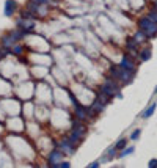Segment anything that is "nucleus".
Listing matches in <instances>:
<instances>
[{
	"instance_id": "nucleus-1",
	"label": "nucleus",
	"mask_w": 157,
	"mask_h": 168,
	"mask_svg": "<svg viewBox=\"0 0 157 168\" xmlns=\"http://www.w3.org/2000/svg\"><path fill=\"white\" fill-rule=\"evenodd\" d=\"M138 27H140V30L148 36V38H151V36H154L157 33V24L151 19L149 16L141 17V19L138 21Z\"/></svg>"
},
{
	"instance_id": "nucleus-2",
	"label": "nucleus",
	"mask_w": 157,
	"mask_h": 168,
	"mask_svg": "<svg viewBox=\"0 0 157 168\" xmlns=\"http://www.w3.org/2000/svg\"><path fill=\"white\" fill-rule=\"evenodd\" d=\"M47 162L50 163V167L54 168H58L60 167V162H61V149L60 151H52L47 157Z\"/></svg>"
},
{
	"instance_id": "nucleus-3",
	"label": "nucleus",
	"mask_w": 157,
	"mask_h": 168,
	"mask_svg": "<svg viewBox=\"0 0 157 168\" xmlns=\"http://www.w3.org/2000/svg\"><path fill=\"white\" fill-rule=\"evenodd\" d=\"M60 149H61V151H66L69 154H72V151L76 149V146L72 145V140L71 138H63L61 143H60Z\"/></svg>"
},
{
	"instance_id": "nucleus-4",
	"label": "nucleus",
	"mask_w": 157,
	"mask_h": 168,
	"mask_svg": "<svg viewBox=\"0 0 157 168\" xmlns=\"http://www.w3.org/2000/svg\"><path fill=\"white\" fill-rule=\"evenodd\" d=\"M119 66H121L123 69H127V71H135V65H133L132 58L129 57V55H124V57H123V60H121V63H119Z\"/></svg>"
},
{
	"instance_id": "nucleus-5",
	"label": "nucleus",
	"mask_w": 157,
	"mask_h": 168,
	"mask_svg": "<svg viewBox=\"0 0 157 168\" xmlns=\"http://www.w3.org/2000/svg\"><path fill=\"white\" fill-rule=\"evenodd\" d=\"M82 137H83V126L72 127V132H71V140L72 142H80Z\"/></svg>"
},
{
	"instance_id": "nucleus-6",
	"label": "nucleus",
	"mask_w": 157,
	"mask_h": 168,
	"mask_svg": "<svg viewBox=\"0 0 157 168\" xmlns=\"http://www.w3.org/2000/svg\"><path fill=\"white\" fill-rule=\"evenodd\" d=\"M16 8H17V3L14 2V0H6L5 2V16L14 14Z\"/></svg>"
},
{
	"instance_id": "nucleus-7",
	"label": "nucleus",
	"mask_w": 157,
	"mask_h": 168,
	"mask_svg": "<svg viewBox=\"0 0 157 168\" xmlns=\"http://www.w3.org/2000/svg\"><path fill=\"white\" fill-rule=\"evenodd\" d=\"M86 115H88V110H86L85 107H82V105H77L76 107V118L77 120H85L86 118Z\"/></svg>"
},
{
	"instance_id": "nucleus-8",
	"label": "nucleus",
	"mask_w": 157,
	"mask_h": 168,
	"mask_svg": "<svg viewBox=\"0 0 157 168\" xmlns=\"http://www.w3.org/2000/svg\"><path fill=\"white\" fill-rule=\"evenodd\" d=\"M126 46L129 51H132V52H138L137 51V47H138V43L133 38H127V43H126Z\"/></svg>"
},
{
	"instance_id": "nucleus-9",
	"label": "nucleus",
	"mask_w": 157,
	"mask_h": 168,
	"mask_svg": "<svg viewBox=\"0 0 157 168\" xmlns=\"http://www.w3.org/2000/svg\"><path fill=\"white\" fill-rule=\"evenodd\" d=\"M146 38H148V36H146L145 33H143L141 30H138L137 33H135V36H133V39H135L138 44H140V43H145V41H146Z\"/></svg>"
},
{
	"instance_id": "nucleus-10",
	"label": "nucleus",
	"mask_w": 157,
	"mask_h": 168,
	"mask_svg": "<svg viewBox=\"0 0 157 168\" xmlns=\"http://www.w3.org/2000/svg\"><path fill=\"white\" fill-rule=\"evenodd\" d=\"M154 110H156V102H152L151 105L148 107L145 112H143V118H149V116L152 115V113H154Z\"/></svg>"
},
{
	"instance_id": "nucleus-11",
	"label": "nucleus",
	"mask_w": 157,
	"mask_h": 168,
	"mask_svg": "<svg viewBox=\"0 0 157 168\" xmlns=\"http://www.w3.org/2000/svg\"><path fill=\"white\" fill-rule=\"evenodd\" d=\"M140 58H141L143 61L149 60V58H151V49H143L141 53H140Z\"/></svg>"
},
{
	"instance_id": "nucleus-12",
	"label": "nucleus",
	"mask_w": 157,
	"mask_h": 168,
	"mask_svg": "<svg viewBox=\"0 0 157 168\" xmlns=\"http://www.w3.org/2000/svg\"><path fill=\"white\" fill-rule=\"evenodd\" d=\"M13 43H14V39L11 38V35H10V36H5V38H3V41H2L3 47H10Z\"/></svg>"
},
{
	"instance_id": "nucleus-13",
	"label": "nucleus",
	"mask_w": 157,
	"mask_h": 168,
	"mask_svg": "<svg viewBox=\"0 0 157 168\" xmlns=\"http://www.w3.org/2000/svg\"><path fill=\"white\" fill-rule=\"evenodd\" d=\"M149 17H151V19L157 24V5H156L154 10H151V11H149Z\"/></svg>"
},
{
	"instance_id": "nucleus-14",
	"label": "nucleus",
	"mask_w": 157,
	"mask_h": 168,
	"mask_svg": "<svg viewBox=\"0 0 157 168\" xmlns=\"http://www.w3.org/2000/svg\"><path fill=\"white\" fill-rule=\"evenodd\" d=\"M126 145H127V140H119V142L116 143V146H115V148H116V149H124V148H126Z\"/></svg>"
},
{
	"instance_id": "nucleus-15",
	"label": "nucleus",
	"mask_w": 157,
	"mask_h": 168,
	"mask_svg": "<svg viewBox=\"0 0 157 168\" xmlns=\"http://www.w3.org/2000/svg\"><path fill=\"white\" fill-rule=\"evenodd\" d=\"M133 152V148H126V149H123V152L119 154V157H126L129 156V154H132Z\"/></svg>"
},
{
	"instance_id": "nucleus-16",
	"label": "nucleus",
	"mask_w": 157,
	"mask_h": 168,
	"mask_svg": "<svg viewBox=\"0 0 157 168\" xmlns=\"http://www.w3.org/2000/svg\"><path fill=\"white\" fill-rule=\"evenodd\" d=\"M69 98H71V101H72V104H74V107H77V105H80V104H78V101H77V98L74 96L72 93H69Z\"/></svg>"
},
{
	"instance_id": "nucleus-17",
	"label": "nucleus",
	"mask_w": 157,
	"mask_h": 168,
	"mask_svg": "<svg viewBox=\"0 0 157 168\" xmlns=\"http://www.w3.org/2000/svg\"><path fill=\"white\" fill-rule=\"evenodd\" d=\"M138 137H140V129L133 130V132H132V135H131V140H137Z\"/></svg>"
},
{
	"instance_id": "nucleus-18",
	"label": "nucleus",
	"mask_w": 157,
	"mask_h": 168,
	"mask_svg": "<svg viewBox=\"0 0 157 168\" xmlns=\"http://www.w3.org/2000/svg\"><path fill=\"white\" fill-rule=\"evenodd\" d=\"M13 52H14L16 55H21V53H22V47L21 46H16L14 49H13Z\"/></svg>"
},
{
	"instance_id": "nucleus-19",
	"label": "nucleus",
	"mask_w": 157,
	"mask_h": 168,
	"mask_svg": "<svg viewBox=\"0 0 157 168\" xmlns=\"http://www.w3.org/2000/svg\"><path fill=\"white\" fill-rule=\"evenodd\" d=\"M69 167H71L69 162H60V168H69Z\"/></svg>"
},
{
	"instance_id": "nucleus-20",
	"label": "nucleus",
	"mask_w": 157,
	"mask_h": 168,
	"mask_svg": "<svg viewBox=\"0 0 157 168\" xmlns=\"http://www.w3.org/2000/svg\"><path fill=\"white\" fill-rule=\"evenodd\" d=\"M30 2H35V3H38V5H44V3H47L49 0H30Z\"/></svg>"
},
{
	"instance_id": "nucleus-21",
	"label": "nucleus",
	"mask_w": 157,
	"mask_h": 168,
	"mask_svg": "<svg viewBox=\"0 0 157 168\" xmlns=\"http://www.w3.org/2000/svg\"><path fill=\"white\" fill-rule=\"evenodd\" d=\"M149 167L151 168H157V160H156V159H152V160L149 162Z\"/></svg>"
},
{
	"instance_id": "nucleus-22",
	"label": "nucleus",
	"mask_w": 157,
	"mask_h": 168,
	"mask_svg": "<svg viewBox=\"0 0 157 168\" xmlns=\"http://www.w3.org/2000/svg\"><path fill=\"white\" fill-rule=\"evenodd\" d=\"M98 167H99V162H93V163L90 165V168H98Z\"/></svg>"
},
{
	"instance_id": "nucleus-23",
	"label": "nucleus",
	"mask_w": 157,
	"mask_h": 168,
	"mask_svg": "<svg viewBox=\"0 0 157 168\" xmlns=\"http://www.w3.org/2000/svg\"><path fill=\"white\" fill-rule=\"evenodd\" d=\"M156 93H157V87H156Z\"/></svg>"
},
{
	"instance_id": "nucleus-24",
	"label": "nucleus",
	"mask_w": 157,
	"mask_h": 168,
	"mask_svg": "<svg viewBox=\"0 0 157 168\" xmlns=\"http://www.w3.org/2000/svg\"><path fill=\"white\" fill-rule=\"evenodd\" d=\"M156 5H157V2H156Z\"/></svg>"
}]
</instances>
